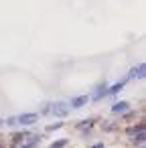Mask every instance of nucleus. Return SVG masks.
<instances>
[{"instance_id":"obj_9","label":"nucleus","mask_w":146,"mask_h":148,"mask_svg":"<svg viewBox=\"0 0 146 148\" xmlns=\"http://www.w3.org/2000/svg\"><path fill=\"white\" fill-rule=\"evenodd\" d=\"M67 144H69V140H67V138H63V140H55L49 148H65Z\"/></svg>"},{"instance_id":"obj_3","label":"nucleus","mask_w":146,"mask_h":148,"mask_svg":"<svg viewBox=\"0 0 146 148\" xmlns=\"http://www.w3.org/2000/svg\"><path fill=\"white\" fill-rule=\"evenodd\" d=\"M146 71V65L144 63H140L138 67H132V71H130V75H128V79H144V73Z\"/></svg>"},{"instance_id":"obj_2","label":"nucleus","mask_w":146,"mask_h":148,"mask_svg":"<svg viewBox=\"0 0 146 148\" xmlns=\"http://www.w3.org/2000/svg\"><path fill=\"white\" fill-rule=\"evenodd\" d=\"M37 120H39V114H21V116H16V124H21V126H33Z\"/></svg>"},{"instance_id":"obj_4","label":"nucleus","mask_w":146,"mask_h":148,"mask_svg":"<svg viewBox=\"0 0 146 148\" xmlns=\"http://www.w3.org/2000/svg\"><path fill=\"white\" fill-rule=\"evenodd\" d=\"M106 95H108V83L104 81V83H99V85L95 87V91L91 93L89 99H95V101H97V99H101V97H106Z\"/></svg>"},{"instance_id":"obj_11","label":"nucleus","mask_w":146,"mask_h":148,"mask_svg":"<svg viewBox=\"0 0 146 148\" xmlns=\"http://www.w3.org/2000/svg\"><path fill=\"white\" fill-rule=\"evenodd\" d=\"M61 126H63V122H55V124H49L45 130H47V132H53V130H59Z\"/></svg>"},{"instance_id":"obj_14","label":"nucleus","mask_w":146,"mask_h":148,"mask_svg":"<svg viewBox=\"0 0 146 148\" xmlns=\"http://www.w3.org/2000/svg\"><path fill=\"white\" fill-rule=\"evenodd\" d=\"M134 142H138V144H142V142H144V130H140V132H138V136L134 138Z\"/></svg>"},{"instance_id":"obj_7","label":"nucleus","mask_w":146,"mask_h":148,"mask_svg":"<svg viewBox=\"0 0 146 148\" xmlns=\"http://www.w3.org/2000/svg\"><path fill=\"white\" fill-rule=\"evenodd\" d=\"M39 144H41V136L31 134V136H29V140H25V142H23V148H35V146H39Z\"/></svg>"},{"instance_id":"obj_10","label":"nucleus","mask_w":146,"mask_h":148,"mask_svg":"<svg viewBox=\"0 0 146 148\" xmlns=\"http://www.w3.org/2000/svg\"><path fill=\"white\" fill-rule=\"evenodd\" d=\"M91 126H93V120H81V124H77L79 130H89Z\"/></svg>"},{"instance_id":"obj_1","label":"nucleus","mask_w":146,"mask_h":148,"mask_svg":"<svg viewBox=\"0 0 146 148\" xmlns=\"http://www.w3.org/2000/svg\"><path fill=\"white\" fill-rule=\"evenodd\" d=\"M51 114H53L55 118H67L69 106H67L65 101H55V103H51Z\"/></svg>"},{"instance_id":"obj_6","label":"nucleus","mask_w":146,"mask_h":148,"mask_svg":"<svg viewBox=\"0 0 146 148\" xmlns=\"http://www.w3.org/2000/svg\"><path fill=\"white\" fill-rule=\"evenodd\" d=\"M126 112H130V103L128 101H116L112 106V114H126Z\"/></svg>"},{"instance_id":"obj_15","label":"nucleus","mask_w":146,"mask_h":148,"mask_svg":"<svg viewBox=\"0 0 146 148\" xmlns=\"http://www.w3.org/2000/svg\"><path fill=\"white\" fill-rule=\"evenodd\" d=\"M49 112H51V103H45V108H43L41 114H49Z\"/></svg>"},{"instance_id":"obj_5","label":"nucleus","mask_w":146,"mask_h":148,"mask_svg":"<svg viewBox=\"0 0 146 148\" xmlns=\"http://www.w3.org/2000/svg\"><path fill=\"white\" fill-rule=\"evenodd\" d=\"M87 101H89V95H77V97H71L69 106H71V108H75V110H79V108L87 106Z\"/></svg>"},{"instance_id":"obj_13","label":"nucleus","mask_w":146,"mask_h":148,"mask_svg":"<svg viewBox=\"0 0 146 148\" xmlns=\"http://www.w3.org/2000/svg\"><path fill=\"white\" fill-rule=\"evenodd\" d=\"M4 124H6V126H16V116H10V118H6V120H4Z\"/></svg>"},{"instance_id":"obj_8","label":"nucleus","mask_w":146,"mask_h":148,"mask_svg":"<svg viewBox=\"0 0 146 148\" xmlns=\"http://www.w3.org/2000/svg\"><path fill=\"white\" fill-rule=\"evenodd\" d=\"M126 81H128V79H122V81H118V83H114L112 87H108V95H116V93H120V91L124 89V85H126Z\"/></svg>"},{"instance_id":"obj_12","label":"nucleus","mask_w":146,"mask_h":148,"mask_svg":"<svg viewBox=\"0 0 146 148\" xmlns=\"http://www.w3.org/2000/svg\"><path fill=\"white\" fill-rule=\"evenodd\" d=\"M140 130H144V124H138V126H132V128L128 130V134H136V132H140Z\"/></svg>"},{"instance_id":"obj_16","label":"nucleus","mask_w":146,"mask_h":148,"mask_svg":"<svg viewBox=\"0 0 146 148\" xmlns=\"http://www.w3.org/2000/svg\"><path fill=\"white\" fill-rule=\"evenodd\" d=\"M91 148H104V142H97V144H93Z\"/></svg>"}]
</instances>
